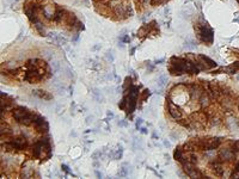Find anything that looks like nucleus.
I'll use <instances>...</instances> for the list:
<instances>
[{"instance_id": "f257e3e1", "label": "nucleus", "mask_w": 239, "mask_h": 179, "mask_svg": "<svg viewBox=\"0 0 239 179\" xmlns=\"http://www.w3.org/2000/svg\"><path fill=\"white\" fill-rule=\"evenodd\" d=\"M32 154L37 159H42V158L49 159L52 156V147H50L49 138H44L38 140L32 147Z\"/></svg>"}, {"instance_id": "f03ea898", "label": "nucleus", "mask_w": 239, "mask_h": 179, "mask_svg": "<svg viewBox=\"0 0 239 179\" xmlns=\"http://www.w3.org/2000/svg\"><path fill=\"white\" fill-rule=\"evenodd\" d=\"M12 116L13 118L22 125L29 127L34 123V113H31L30 111L24 108V106H16L12 109Z\"/></svg>"}, {"instance_id": "7ed1b4c3", "label": "nucleus", "mask_w": 239, "mask_h": 179, "mask_svg": "<svg viewBox=\"0 0 239 179\" xmlns=\"http://www.w3.org/2000/svg\"><path fill=\"white\" fill-rule=\"evenodd\" d=\"M195 31H196L198 40L201 42L207 43L208 45H211L212 43H213V38H214L213 29L209 28L207 23H202V24L195 25Z\"/></svg>"}, {"instance_id": "20e7f679", "label": "nucleus", "mask_w": 239, "mask_h": 179, "mask_svg": "<svg viewBox=\"0 0 239 179\" xmlns=\"http://www.w3.org/2000/svg\"><path fill=\"white\" fill-rule=\"evenodd\" d=\"M183 168H184L185 173H186L190 178H205L203 173L200 171V168H198L195 164L184 163V164H183Z\"/></svg>"}, {"instance_id": "39448f33", "label": "nucleus", "mask_w": 239, "mask_h": 179, "mask_svg": "<svg viewBox=\"0 0 239 179\" xmlns=\"http://www.w3.org/2000/svg\"><path fill=\"white\" fill-rule=\"evenodd\" d=\"M221 143V140L219 138H201V148L203 151H214L216 149Z\"/></svg>"}, {"instance_id": "423d86ee", "label": "nucleus", "mask_w": 239, "mask_h": 179, "mask_svg": "<svg viewBox=\"0 0 239 179\" xmlns=\"http://www.w3.org/2000/svg\"><path fill=\"white\" fill-rule=\"evenodd\" d=\"M166 104H168V110H169L170 116H171L173 120H181L183 112H182V110H181V108L177 106V105L172 102L171 97L166 98Z\"/></svg>"}, {"instance_id": "0eeeda50", "label": "nucleus", "mask_w": 239, "mask_h": 179, "mask_svg": "<svg viewBox=\"0 0 239 179\" xmlns=\"http://www.w3.org/2000/svg\"><path fill=\"white\" fill-rule=\"evenodd\" d=\"M34 127L38 133H47L49 130V124L43 118L41 115H35L34 116Z\"/></svg>"}, {"instance_id": "6e6552de", "label": "nucleus", "mask_w": 239, "mask_h": 179, "mask_svg": "<svg viewBox=\"0 0 239 179\" xmlns=\"http://www.w3.org/2000/svg\"><path fill=\"white\" fill-rule=\"evenodd\" d=\"M10 145L12 146L13 149H18V151H23L28 147V141L27 138H23V136H19V138H12L11 141H9Z\"/></svg>"}, {"instance_id": "1a4fd4ad", "label": "nucleus", "mask_w": 239, "mask_h": 179, "mask_svg": "<svg viewBox=\"0 0 239 179\" xmlns=\"http://www.w3.org/2000/svg\"><path fill=\"white\" fill-rule=\"evenodd\" d=\"M219 158L221 160H226V161H230V160H233L234 159V153L228 149V148H224V149H220L219 152Z\"/></svg>"}, {"instance_id": "9d476101", "label": "nucleus", "mask_w": 239, "mask_h": 179, "mask_svg": "<svg viewBox=\"0 0 239 179\" xmlns=\"http://www.w3.org/2000/svg\"><path fill=\"white\" fill-rule=\"evenodd\" d=\"M211 168L216 177H223L224 176V167L219 161H213L211 164Z\"/></svg>"}, {"instance_id": "9b49d317", "label": "nucleus", "mask_w": 239, "mask_h": 179, "mask_svg": "<svg viewBox=\"0 0 239 179\" xmlns=\"http://www.w3.org/2000/svg\"><path fill=\"white\" fill-rule=\"evenodd\" d=\"M173 158L178 161V163H181V164H184L186 160H185V154H184V151H183L182 147H176V149L173 152Z\"/></svg>"}, {"instance_id": "f8f14e48", "label": "nucleus", "mask_w": 239, "mask_h": 179, "mask_svg": "<svg viewBox=\"0 0 239 179\" xmlns=\"http://www.w3.org/2000/svg\"><path fill=\"white\" fill-rule=\"evenodd\" d=\"M34 92V95L35 96H37L38 98H41V99H45V100H50L53 96L49 93V92H47V91H43V90H35V91H32Z\"/></svg>"}, {"instance_id": "ddd939ff", "label": "nucleus", "mask_w": 239, "mask_h": 179, "mask_svg": "<svg viewBox=\"0 0 239 179\" xmlns=\"http://www.w3.org/2000/svg\"><path fill=\"white\" fill-rule=\"evenodd\" d=\"M205 63H207L206 66H207V68H214V67H216L218 66V63L215 62V61H213L212 59H209L208 56H205V55H200L198 56Z\"/></svg>"}, {"instance_id": "4468645a", "label": "nucleus", "mask_w": 239, "mask_h": 179, "mask_svg": "<svg viewBox=\"0 0 239 179\" xmlns=\"http://www.w3.org/2000/svg\"><path fill=\"white\" fill-rule=\"evenodd\" d=\"M185 163H191V164H197V155L194 152H186L185 155Z\"/></svg>"}, {"instance_id": "2eb2a0df", "label": "nucleus", "mask_w": 239, "mask_h": 179, "mask_svg": "<svg viewBox=\"0 0 239 179\" xmlns=\"http://www.w3.org/2000/svg\"><path fill=\"white\" fill-rule=\"evenodd\" d=\"M115 13L118 17H127V7L122 6V5H117L115 7Z\"/></svg>"}, {"instance_id": "dca6fc26", "label": "nucleus", "mask_w": 239, "mask_h": 179, "mask_svg": "<svg viewBox=\"0 0 239 179\" xmlns=\"http://www.w3.org/2000/svg\"><path fill=\"white\" fill-rule=\"evenodd\" d=\"M238 69H239V62H234V63H232L231 66L223 68V70H225V72L230 73V74H233V73H236Z\"/></svg>"}, {"instance_id": "f3484780", "label": "nucleus", "mask_w": 239, "mask_h": 179, "mask_svg": "<svg viewBox=\"0 0 239 179\" xmlns=\"http://www.w3.org/2000/svg\"><path fill=\"white\" fill-rule=\"evenodd\" d=\"M200 105H201V108H206L209 105V97L206 93H202L200 97Z\"/></svg>"}, {"instance_id": "a211bd4d", "label": "nucleus", "mask_w": 239, "mask_h": 179, "mask_svg": "<svg viewBox=\"0 0 239 179\" xmlns=\"http://www.w3.org/2000/svg\"><path fill=\"white\" fill-rule=\"evenodd\" d=\"M168 83V78L165 77V75H161V77H159V79H158V84H159V86H164L165 84Z\"/></svg>"}, {"instance_id": "6ab92c4d", "label": "nucleus", "mask_w": 239, "mask_h": 179, "mask_svg": "<svg viewBox=\"0 0 239 179\" xmlns=\"http://www.w3.org/2000/svg\"><path fill=\"white\" fill-rule=\"evenodd\" d=\"M128 86H132V79L130 78H126V81H125V85H123V90L125 91L128 90Z\"/></svg>"}, {"instance_id": "aec40b11", "label": "nucleus", "mask_w": 239, "mask_h": 179, "mask_svg": "<svg viewBox=\"0 0 239 179\" xmlns=\"http://www.w3.org/2000/svg\"><path fill=\"white\" fill-rule=\"evenodd\" d=\"M164 2H165V0H151V5H153V6L161 5V4H164Z\"/></svg>"}, {"instance_id": "412c9836", "label": "nucleus", "mask_w": 239, "mask_h": 179, "mask_svg": "<svg viewBox=\"0 0 239 179\" xmlns=\"http://www.w3.org/2000/svg\"><path fill=\"white\" fill-rule=\"evenodd\" d=\"M150 96V91L148 90H145L143 92H142V95H141V99L142 100H146V98Z\"/></svg>"}, {"instance_id": "4be33fe9", "label": "nucleus", "mask_w": 239, "mask_h": 179, "mask_svg": "<svg viewBox=\"0 0 239 179\" xmlns=\"http://www.w3.org/2000/svg\"><path fill=\"white\" fill-rule=\"evenodd\" d=\"M231 177H232V178H239V172L238 171H234V172L231 174Z\"/></svg>"}, {"instance_id": "5701e85b", "label": "nucleus", "mask_w": 239, "mask_h": 179, "mask_svg": "<svg viewBox=\"0 0 239 179\" xmlns=\"http://www.w3.org/2000/svg\"><path fill=\"white\" fill-rule=\"evenodd\" d=\"M234 148H236V151H238V152H239V140H238V141H236V142H234Z\"/></svg>"}, {"instance_id": "b1692460", "label": "nucleus", "mask_w": 239, "mask_h": 179, "mask_svg": "<svg viewBox=\"0 0 239 179\" xmlns=\"http://www.w3.org/2000/svg\"><path fill=\"white\" fill-rule=\"evenodd\" d=\"M62 168H63V171H65L66 173H71L70 171H68V167H67L66 165H62Z\"/></svg>"}, {"instance_id": "393cba45", "label": "nucleus", "mask_w": 239, "mask_h": 179, "mask_svg": "<svg viewBox=\"0 0 239 179\" xmlns=\"http://www.w3.org/2000/svg\"><path fill=\"white\" fill-rule=\"evenodd\" d=\"M141 123H142V120L139 118V120H138V122H136V128H139V127L141 125Z\"/></svg>"}, {"instance_id": "a878e982", "label": "nucleus", "mask_w": 239, "mask_h": 179, "mask_svg": "<svg viewBox=\"0 0 239 179\" xmlns=\"http://www.w3.org/2000/svg\"><path fill=\"white\" fill-rule=\"evenodd\" d=\"M134 52H135V48H132V49H130V54L133 55V53H134Z\"/></svg>"}, {"instance_id": "bb28decb", "label": "nucleus", "mask_w": 239, "mask_h": 179, "mask_svg": "<svg viewBox=\"0 0 239 179\" xmlns=\"http://www.w3.org/2000/svg\"><path fill=\"white\" fill-rule=\"evenodd\" d=\"M236 171H238L239 172V164H237V166H236Z\"/></svg>"}, {"instance_id": "cd10ccee", "label": "nucleus", "mask_w": 239, "mask_h": 179, "mask_svg": "<svg viewBox=\"0 0 239 179\" xmlns=\"http://www.w3.org/2000/svg\"><path fill=\"white\" fill-rule=\"evenodd\" d=\"M99 1H104V0H99Z\"/></svg>"}, {"instance_id": "c85d7f7f", "label": "nucleus", "mask_w": 239, "mask_h": 179, "mask_svg": "<svg viewBox=\"0 0 239 179\" xmlns=\"http://www.w3.org/2000/svg\"><path fill=\"white\" fill-rule=\"evenodd\" d=\"M238 109H239V104H238Z\"/></svg>"}]
</instances>
